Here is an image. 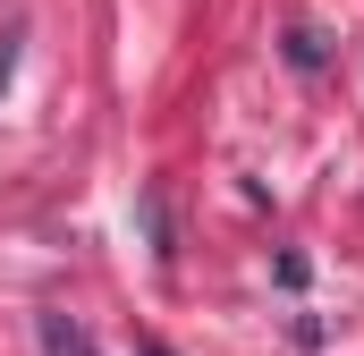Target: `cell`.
I'll use <instances>...</instances> for the list:
<instances>
[]
</instances>
